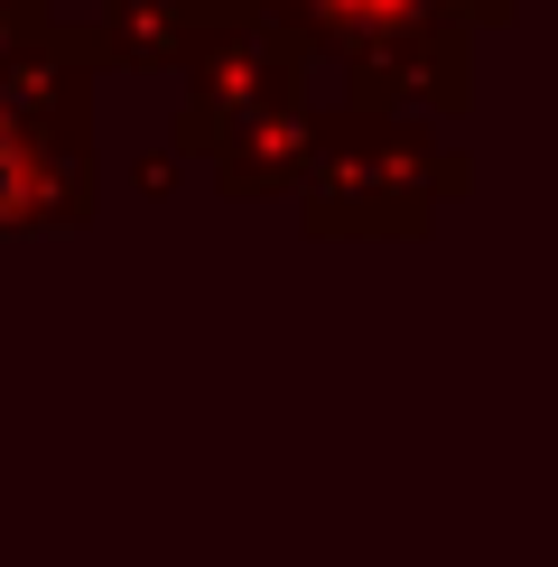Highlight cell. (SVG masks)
Segmentation results:
<instances>
[{
  "label": "cell",
  "mask_w": 558,
  "mask_h": 567,
  "mask_svg": "<svg viewBox=\"0 0 558 567\" xmlns=\"http://www.w3.org/2000/svg\"><path fill=\"white\" fill-rule=\"evenodd\" d=\"M10 205H19V150H10V131H0V224H10Z\"/></svg>",
  "instance_id": "obj_1"
}]
</instances>
